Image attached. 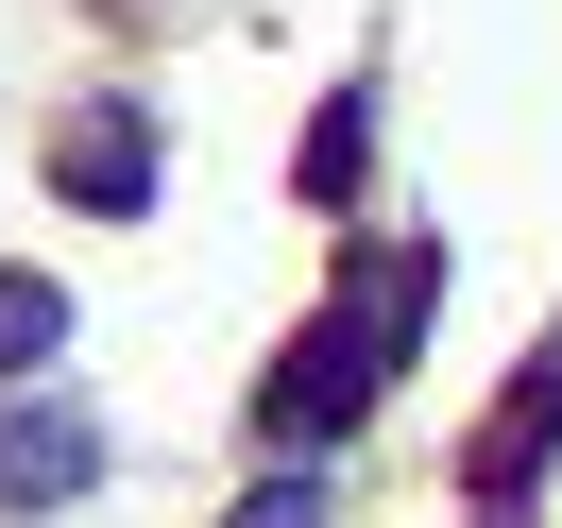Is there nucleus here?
Here are the masks:
<instances>
[{
  "label": "nucleus",
  "mask_w": 562,
  "mask_h": 528,
  "mask_svg": "<svg viewBox=\"0 0 562 528\" xmlns=\"http://www.w3.org/2000/svg\"><path fill=\"white\" fill-rule=\"evenodd\" d=\"M443 307V256H375L358 273V307H324L307 341H290V375H273V443H324V426H358L375 409V375H392V341Z\"/></svg>",
  "instance_id": "nucleus-1"
},
{
  "label": "nucleus",
  "mask_w": 562,
  "mask_h": 528,
  "mask_svg": "<svg viewBox=\"0 0 562 528\" xmlns=\"http://www.w3.org/2000/svg\"><path fill=\"white\" fill-rule=\"evenodd\" d=\"M546 443H562V341L512 375V409H494V426H477V460H460L477 528H528V478H546Z\"/></svg>",
  "instance_id": "nucleus-2"
},
{
  "label": "nucleus",
  "mask_w": 562,
  "mask_h": 528,
  "mask_svg": "<svg viewBox=\"0 0 562 528\" xmlns=\"http://www.w3.org/2000/svg\"><path fill=\"white\" fill-rule=\"evenodd\" d=\"M103 478V426L86 409H0V512H69Z\"/></svg>",
  "instance_id": "nucleus-3"
},
{
  "label": "nucleus",
  "mask_w": 562,
  "mask_h": 528,
  "mask_svg": "<svg viewBox=\"0 0 562 528\" xmlns=\"http://www.w3.org/2000/svg\"><path fill=\"white\" fill-rule=\"evenodd\" d=\"M52 188H69V205H103V222L154 205V120H137V103H86L69 137H52Z\"/></svg>",
  "instance_id": "nucleus-4"
},
{
  "label": "nucleus",
  "mask_w": 562,
  "mask_h": 528,
  "mask_svg": "<svg viewBox=\"0 0 562 528\" xmlns=\"http://www.w3.org/2000/svg\"><path fill=\"white\" fill-rule=\"evenodd\" d=\"M52 341H69V290H52V273H0V375H35Z\"/></svg>",
  "instance_id": "nucleus-5"
},
{
  "label": "nucleus",
  "mask_w": 562,
  "mask_h": 528,
  "mask_svg": "<svg viewBox=\"0 0 562 528\" xmlns=\"http://www.w3.org/2000/svg\"><path fill=\"white\" fill-rule=\"evenodd\" d=\"M358 154H375V120H358V103H324V137H307V188H324V205L358 188Z\"/></svg>",
  "instance_id": "nucleus-6"
},
{
  "label": "nucleus",
  "mask_w": 562,
  "mask_h": 528,
  "mask_svg": "<svg viewBox=\"0 0 562 528\" xmlns=\"http://www.w3.org/2000/svg\"><path fill=\"white\" fill-rule=\"evenodd\" d=\"M239 528H324V494H307V478H273V494H256Z\"/></svg>",
  "instance_id": "nucleus-7"
}]
</instances>
